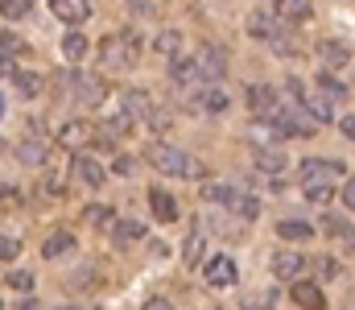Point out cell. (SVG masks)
I'll return each instance as SVG.
<instances>
[{
    "instance_id": "cell-1",
    "label": "cell",
    "mask_w": 355,
    "mask_h": 310,
    "mask_svg": "<svg viewBox=\"0 0 355 310\" xmlns=\"http://www.w3.org/2000/svg\"><path fill=\"white\" fill-rule=\"evenodd\" d=\"M145 162H149L153 170H162V174H174V178H198V174H202V166H198L194 157H186L182 149L166 145V141H149V145H145Z\"/></svg>"
},
{
    "instance_id": "cell-2",
    "label": "cell",
    "mask_w": 355,
    "mask_h": 310,
    "mask_svg": "<svg viewBox=\"0 0 355 310\" xmlns=\"http://www.w3.org/2000/svg\"><path fill=\"white\" fill-rule=\"evenodd\" d=\"M137 54H141V37H137L132 29H120V33H112V37L103 42V50H99L103 67H112V71H128V67L137 62Z\"/></svg>"
},
{
    "instance_id": "cell-3",
    "label": "cell",
    "mask_w": 355,
    "mask_h": 310,
    "mask_svg": "<svg viewBox=\"0 0 355 310\" xmlns=\"http://www.w3.org/2000/svg\"><path fill=\"white\" fill-rule=\"evenodd\" d=\"M58 87H71V92H75V100L87 103V107H99L103 96H107V83H103V79H95V75H87V71H62Z\"/></svg>"
},
{
    "instance_id": "cell-4",
    "label": "cell",
    "mask_w": 355,
    "mask_h": 310,
    "mask_svg": "<svg viewBox=\"0 0 355 310\" xmlns=\"http://www.w3.org/2000/svg\"><path fill=\"white\" fill-rule=\"evenodd\" d=\"M339 174H343L339 162L310 157V162H302V191H335V178Z\"/></svg>"
},
{
    "instance_id": "cell-5",
    "label": "cell",
    "mask_w": 355,
    "mask_h": 310,
    "mask_svg": "<svg viewBox=\"0 0 355 310\" xmlns=\"http://www.w3.org/2000/svg\"><path fill=\"white\" fill-rule=\"evenodd\" d=\"M202 277H207V286L227 290V286H236V261L232 257H211L207 269H202Z\"/></svg>"
},
{
    "instance_id": "cell-6",
    "label": "cell",
    "mask_w": 355,
    "mask_h": 310,
    "mask_svg": "<svg viewBox=\"0 0 355 310\" xmlns=\"http://www.w3.org/2000/svg\"><path fill=\"white\" fill-rule=\"evenodd\" d=\"M194 62H198L202 79H223V75H227V54H223L219 46H202Z\"/></svg>"
},
{
    "instance_id": "cell-7",
    "label": "cell",
    "mask_w": 355,
    "mask_h": 310,
    "mask_svg": "<svg viewBox=\"0 0 355 310\" xmlns=\"http://www.w3.org/2000/svg\"><path fill=\"white\" fill-rule=\"evenodd\" d=\"M120 100H124V116H128V120H149V116L157 112L153 100H149V92H141V87H128Z\"/></svg>"
},
{
    "instance_id": "cell-8",
    "label": "cell",
    "mask_w": 355,
    "mask_h": 310,
    "mask_svg": "<svg viewBox=\"0 0 355 310\" xmlns=\"http://www.w3.org/2000/svg\"><path fill=\"white\" fill-rule=\"evenodd\" d=\"M277 29H281L277 8H252V12H248V33H252V37H265V42H268Z\"/></svg>"
},
{
    "instance_id": "cell-9",
    "label": "cell",
    "mask_w": 355,
    "mask_h": 310,
    "mask_svg": "<svg viewBox=\"0 0 355 310\" xmlns=\"http://www.w3.org/2000/svg\"><path fill=\"white\" fill-rule=\"evenodd\" d=\"M302 269H306L302 252H277V257H272V273H277L281 282H302Z\"/></svg>"
},
{
    "instance_id": "cell-10",
    "label": "cell",
    "mask_w": 355,
    "mask_h": 310,
    "mask_svg": "<svg viewBox=\"0 0 355 310\" xmlns=\"http://www.w3.org/2000/svg\"><path fill=\"white\" fill-rule=\"evenodd\" d=\"M71 170H75V178L87 182V187H99V182H103V166H99L95 157H87V153H75V157H71Z\"/></svg>"
},
{
    "instance_id": "cell-11",
    "label": "cell",
    "mask_w": 355,
    "mask_h": 310,
    "mask_svg": "<svg viewBox=\"0 0 355 310\" xmlns=\"http://www.w3.org/2000/svg\"><path fill=\"white\" fill-rule=\"evenodd\" d=\"M58 137H62V145H67V149H83L91 137H95V128H91L87 120H67Z\"/></svg>"
},
{
    "instance_id": "cell-12",
    "label": "cell",
    "mask_w": 355,
    "mask_h": 310,
    "mask_svg": "<svg viewBox=\"0 0 355 310\" xmlns=\"http://www.w3.org/2000/svg\"><path fill=\"white\" fill-rule=\"evenodd\" d=\"M202 199H207V203H219V207H240L244 203V195H240L236 187H223V182H207V187H202Z\"/></svg>"
},
{
    "instance_id": "cell-13",
    "label": "cell",
    "mask_w": 355,
    "mask_h": 310,
    "mask_svg": "<svg viewBox=\"0 0 355 310\" xmlns=\"http://www.w3.org/2000/svg\"><path fill=\"white\" fill-rule=\"evenodd\" d=\"M149 203H153V215H157L162 223H170V219H178V199L170 195V191L153 187V191H149Z\"/></svg>"
},
{
    "instance_id": "cell-14",
    "label": "cell",
    "mask_w": 355,
    "mask_h": 310,
    "mask_svg": "<svg viewBox=\"0 0 355 310\" xmlns=\"http://www.w3.org/2000/svg\"><path fill=\"white\" fill-rule=\"evenodd\" d=\"M293 302L302 310H322L327 302H322V290L314 286V282H293Z\"/></svg>"
},
{
    "instance_id": "cell-15",
    "label": "cell",
    "mask_w": 355,
    "mask_h": 310,
    "mask_svg": "<svg viewBox=\"0 0 355 310\" xmlns=\"http://www.w3.org/2000/svg\"><path fill=\"white\" fill-rule=\"evenodd\" d=\"M248 103H252L257 116H272L277 112V96H272V87H265V83H252L248 87Z\"/></svg>"
},
{
    "instance_id": "cell-16",
    "label": "cell",
    "mask_w": 355,
    "mask_h": 310,
    "mask_svg": "<svg viewBox=\"0 0 355 310\" xmlns=\"http://www.w3.org/2000/svg\"><path fill=\"white\" fill-rule=\"evenodd\" d=\"M54 12H58L67 25H83L91 17V4H83V0H54Z\"/></svg>"
},
{
    "instance_id": "cell-17",
    "label": "cell",
    "mask_w": 355,
    "mask_h": 310,
    "mask_svg": "<svg viewBox=\"0 0 355 310\" xmlns=\"http://www.w3.org/2000/svg\"><path fill=\"white\" fill-rule=\"evenodd\" d=\"M145 236V223H137V219H120L116 227H112V240L120 244V248H128V244H137Z\"/></svg>"
},
{
    "instance_id": "cell-18",
    "label": "cell",
    "mask_w": 355,
    "mask_h": 310,
    "mask_svg": "<svg viewBox=\"0 0 355 310\" xmlns=\"http://www.w3.org/2000/svg\"><path fill=\"white\" fill-rule=\"evenodd\" d=\"M318 58H322L327 67H343V62L352 58V50H347L343 42H331V37H327V42H318Z\"/></svg>"
},
{
    "instance_id": "cell-19",
    "label": "cell",
    "mask_w": 355,
    "mask_h": 310,
    "mask_svg": "<svg viewBox=\"0 0 355 310\" xmlns=\"http://www.w3.org/2000/svg\"><path fill=\"white\" fill-rule=\"evenodd\" d=\"M17 153H21V162H25V166L46 162V141H42V132H37V137H25V141L17 145Z\"/></svg>"
},
{
    "instance_id": "cell-20",
    "label": "cell",
    "mask_w": 355,
    "mask_h": 310,
    "mask_svg": "<svg viewBox=\"0 0 355 310\" xmlns=\"http://www.w3.org/2000/svg\"><path fill=\"white\" fill-rule=\"evenodd\" d=\"M302 107L310 112V120H314V124H327V120H335V103L327 100V96H310Z\"/></svg>"
},
{
    "instance_id": "cell-21",
    "label": "cell",
    "mask_w": 355,
    "mask_h": 310,
    "mask_svg": "<svg viewBox=\"0 0 355 310\" xmlns=\"http://www.w3.org/2000/svg\"><path fill=\"white\" fill-rule=\"evenodd\" d=\"M194 103H198L202 112H223L232 100H227V92H219V87H202V92L194 96Z\"/></svg>"
},
{
    "instance_id": "cell-22",
    "label": "cell",
    "mask_w": 355,
    "mask_h": 310,
    "mask_svg": "<svg viewBox=\"0 0 355 310\" xmlns=\"http://www.w3.org/2000/svg\"><path fill=\"white\" fill-rule=\"evenodd\" d=\"M277 236H281V240H310L314 227L302 223V219H281V223H277Z\"/></svg>"
},
{
    "instance_id": "cell-23",
    "label": "cell",
    "mask_w": 355,
    "mask_h": 310,
    "mask_svg": "<svg viewBox=\"0 0 355 310\" xmlns=\"http://www.w3.org/2000/svg\"><path fill=\"white\" fill-rule=\"evenodd\" d=\"M277 17L289 21V25H297V21L310 17V4H302V0H281V4H277Z\"/></svg>"
},
{
    "instance_id": "cell-24",
    "label": "cell",
    "mask_w": 355,
    "mask_h": 310,
    "mask_svg": "<svg viewBox=\"0 0 355 310\" xmlns=\"http://www.w3.org/2000/svg\"><path fill=\"white\" fill-rule=\"evenodd\" d=\"M268 46H272L277 54H285V58H289V54H297V37H293V29H289V25H281V29L268 37Z\"/></svg>"
},
{
    "instance_id": "cell-25",
    "label": "cell",
    "mask_w": 355,
    "mask_h": 310,
    "mask_svg": "<svg viewBox=\"0 0 355 310\" xmlns=\"http://www.w3.org/2000/svg\"><path fill=\"white\" fill-rule=\"evenodd\" d=\"M170 79H174V83H198V79H202V71H198V62L178 58L174 67H170Z\"/></svg>"
},
{
    "instance_id": "cell-26",
    "label": "cell",
    "mask_w": 355,
    "mask_h": 310,
    "mask_svg": "<svg viewBox=\"0 0 355 310\" xmlns=\"http://www.w3.org/2000/svg\"><path fill=\"white\" fill-rule=\"evenodd\" d=\"M62 54H67V58H71V62H79V58H83V54H87V37H83V33H79V29H71V33H67V37H62Z\"/></svg>"
},
{
    "instance_id": "cell-27",
    "label": "cell",
    "mask_w": 355,
    "mask_h": 310,
    "mask_svg": "<svg viewBox=\"0 0 355 310\" xmlns=\"http://www.w3.org/2000/svg\"><path fill=\"white\" fill-rule=\"evenodd\" d=\"M71 244H75V236H71V232H54V236L42 244V257H50V261H54V257H62Z\"/></svg>"
},
{
    "instance_id": "cell-28",
    "label": "cell",
    "mask_w": 355,
    "mask_h": 310,
    "mask_svg": "<svg viewBox=\"0 0 355 310\" xmlns=\"http://www.w3.org/2000/svg\"><path fill=\"white\" fill-rule=\"evenodd\" d=\"M257 166H261V174H281L285 170V153L281 149H261L257 153Z\"/></svg>"
},
{
    "instance_id": "cell-29",
    "label": "cell",
    "mask_w": 355,
    "mask_h": 310,
    "mask_svg": "<svg viewBox=\"0 0 355 310\" xmlns=\"http://www.w3.org/2000/svg\"><path fill=\"white\" fill-rule=\"evenodd\" d=\"M21 54H25V42H21L17 33L0 29V58H8V62H12V58H21Z\"/></svg>"
},
{
    "instance_id": "cell-30",
    "label": "cell",
    "mask_w": 355,
    "mask_h": 310,
    "mask_svg": "<svg viewBox=\"0 0 355 310\" xmlns=\"http://www.w3.org/2000/svg\"><path fill=\"white\" fill-rule=\"evenodd\" d=\"M318 96H327L331 103L347 100V87L339 83V79H331V75H318Z\"/></svg>"
},
{
    "instance_id": "cell-31",
    "label": "cell",
    "mask_w": 355,
    "mask_h": 310,
    "mask_svg": "<svg viewBox=\"0 0 355 310\" xmlns=\"http://www.w3.org/2000/svg\"><path fill=\"white\" fill-rule=\"evenodd\" d=\"M178 50H182V33H178V29H166V33H157V54L174 58Z\"/></svg>"
},
{
    "instance_id": "cell-32",
    "label": "cell",
    "mask_w": 355,
    "mask_h": 310,
    "mask_svg": "<svg viewBox=\"0 0 355 310\" xmlns=\"http://www.w3.org/2000/svg\"><path fill=\"white\" fill-rule=\"evenodd\" d=\"M322 227H327L331 236H343V240H355V227L347 223V219H343V215H327V219H322Z\"/></svg>"
},
{
    "instance_id": "cell-33",
    "label": "cell",
    "mask_w": 355,
    "mask_h": 310,
    "mask_svg": "<svg viewBox=\"0 0 355 310\" xmlns=\"http://www.w3.org/2000/svg\"><path fill=\"white\" fill-rule=\"evenodd\" d=\"M12 83L21 87V96H37V92H42V79H37V75H29V71H17V75H12Z\"/></svg>"
},
{
    "instance_id": "cell-34",
    "label": "cell",
    "mask_w": 355,
    "mask_h": 310,
    "mask_svg": "<svg viewBox=\"0 0 355 310\" xmlns=\"http://www.w3.org/2000/svg\"><path fill=\"white\" fill-rule=\"evenodd\" d=\"M128 128H132V120H128L124 112H120V116H112V120H103V137H124Z\"/></svg>"
},
{
    "instance_id": "cell-35",
    "label": "cell",
    "mask_w": 355,
    "mask_h": 310,
    "mask_svg": "<svg viewBox=\"0 0 355 310\" xmlns=\"http://www.w3.org/2000/svg\"><path fill=\"white\" fill-rule=\"evenodd\" d=\"M202 240H207V236H202V223H198V227L186 236V261H190V265L198 261V252H202Z\"/></svg>"
},
{
    "instance_id": "cell-36",
    "label": "cell",
    "mask_w": 355,
    "mask_h": 310,
    "mask_svg": "<svg viewBox=\"0 0 355 310\" xmlns=\"http://www.w3.org/2000/svg\"><path fill=\"white\" fill-rule=\"evenodd\" d=\"M29 12V0H4L0 4V17H8V21H17V17H25Z\"/></svg>"
},
{
    "instance_id": "cell-37",
    "label": "cell",
    "mask_w": 355,
    "mask_h": 310,
    "mask_svg": "<svg viewBox=\"0 0 355 310\" xmlns=\"http://www.w3.org/2000/svg\"><path fill=\"white\" fill-rule=\"evenodd\" d=\"M33 282H37V277H33L29 269H17V273H8V286H12V290H21V294H25V290H33Z\"/></svg>"
},
{
    "instance_id": "cell-38",
    "label": "cell",
    "mask_w": 355,
    "mask_h": 310,
    "mask_svg": "<svg viewBox=\"0 0 355 310\" xmlns=\"http://www.w3.org/2000/svg\"><path fill=\"white\" fill-rule=\"evenodd\" d=\"M21 252V240L17 236H0V261H12Z\"/></svg>"
},
{
    "instance_id": "cell-39",
    "label": "cell",
    "mask_w": 355,
    "mask_h": 310,
    "mask_svg": "<svg viewBox=\"0 0 355 310\" xmlns=\"http://www.w3.org/2000/svg\"><path fill=\"white\" fill-rule=\"evenodd\" d=\"M149 124H153L157 132H166V128H170V116H166V112H153V116H149Z\"/></svg>"
},
{
    "instance_id": "cell-40",
    "label": "cell",
    "mask_w": 355,
    "mask_h": 310,
    "mask_svg": "<svg viewBox=\"0 0 355 310\" xmlns=\"http://www.w3.org/2000/svg\"><path fill=\"white\" fill-rule=\"evenodd\" d=\"M343 207L355 211V178H347V187H343Z\"/></svg>"
},
{
    "instance_id": "cell-41",
    "label": "cell",
    "mask_w": 355,
    "mask_h": 310,
    "mask_svg": "<svg viewBox=\"0 0 355 310\" xmlns=\"http://www.w3.org/2000/svg\"><path fill=\"white\" fill-rule=\"evenodd\" d=\"M331 195H335V191H306L310 203H331Z\"/></svg>"
},
{
    "instance_id": "cell-42",
    "label": "cell",
    "mask_w": 355,
    "mask_h": 310,
    "mask_svg": "<svg viewBox=\"0 0 355 310\" xmlns=\"http://www.w3.org/2000/svg\"><path fill=\"white\" fill-rule=\"evenodd\" d=\"M107 219H112V207H95L91 211V223H107Z\"/></svg>"
},
{
    "instance_id": "cell-43",
    "label": "cell",
    "mask_w": 355,
    "mask_h": 310,
    "mask_svg": "<svg viewBox=\"0 0 355 310\" xmlns=\"http://www.w3.org/2000/svg\"><path fill=\"white\" fill-rule=\"evenodd\" d=\"M339 128H343V137H347V141H355V116H343V120H339Z\"/></svg>"
},
{
    "instance_id": "cell-44",
    "label": "cell",
    "mask_w": 355,
    "mask_h": 310,
    "mask_svg": "<svg viewBox=\"0 0 355 310\" xmlns=\"http://www.w3.org/2000/svg\"><path fill=\"white\" fill-rule=\"evenodd\" d=\"M145 310H174V302H166V298H149Z\"/></svg>"
},
{
    "instance_id": "cell-45",
    "label": "cell",
    "mask_w": 355,
    "mask_h": 310,
    "mask_svg": "<svg viewBox=\"0 0 355 310\" xmlns=\"http://www.w3.org/2000/svg\"><path fill=\"white\" fill-rule=\"evenodd\" d=\"M116 174H132V157H116Z\"/></svg>"
},
{
    "instance_id": "cell-46",
    "label": "cell",
    "mask_w": 355,
    "mask_h": 310,
    "mask_svg": "<svg viewBox=\"0 0 355 310\" xmlns=\"http://www.w3.org/2000/svg\"><path fill=\"white\" fill-rule=\"evenodd\" d=\"M0 75H8V79H12V75H17V67H12L8 58H0Z\"/></svg>"
},
{
    "instance_id": "cell-47",
    "label": "cell",
    "mask_w": 355,
    "mask_h": 310,
    "mask_svg": "<svg viewBox=\"0 0 355 310\" xmlns=\"http://www.w3.org/2000/svg\"><path fill=\"white\" fill-rule=\"evenodd\" d=\"M17 310H37V302H33V298H21V302H17Z\"/></svg>"
},
{
    "instance_id": "cell-48",
    "label": "cell",
    "mask_w": 355,
    "mask_h": 310,
    "mask_svg": "<svg viewBox=\"0 0 355 310\" xmlns=\"http://www.w3.org/2000/svg\"><path fill=\"white\" fill-rule=\"evenodd\" d=\"M215 310H236V307H227V302H223V307H215Z\"/></svg>"
},
{
    "instance_id": "cell-49",
    "label": "cell",
    "mask_w": 355,
    "mask_h": 310,
    "mask_svg": "<svg viewBox=\"0 0 355 310\" xmlns=\"http://www.w3.org/2000/svg\"><path fill=\"white\" fill-rule=\"evenodd\" d=\"M0 120H4V100H0Z\"/></svg>"
},
{
    "instance_id": "cell-50",
    "label": "cell",
    "mask_w": 355,
    "mask_h": 310,
    "mask_svg": "<svg viewBox=\"0 0 355 310\" xmlns=\"http://www.w3.org/2000/svg\"><path fill=\"white\" fill-rule=\"evenodd\" d=\"M79 310H95V307H79Z\"/></svg>"
},
{
    "instance_id": "cell-51",
    "label": "cell",
    "mask_w": 355,
    "mask_h": 310,
    "mask_svg": "<svg viewBox=\"0 0 355 310\" xmlns=\"http://www.w3.org/2000/svg\"><path fill=\"white\" fill-rule=\"evenodd\" d=\"M0 149H4V145H0Z\"/></svg>"
}]
</instances>
